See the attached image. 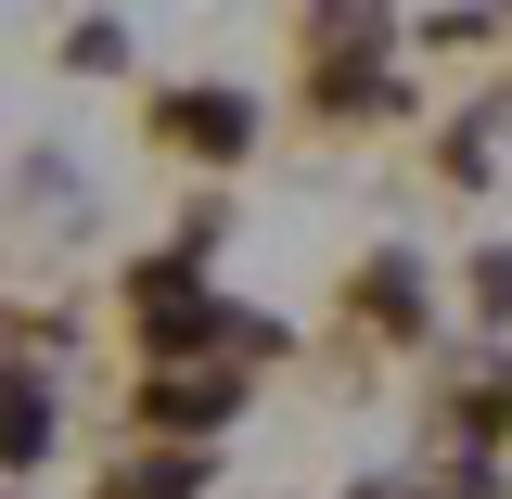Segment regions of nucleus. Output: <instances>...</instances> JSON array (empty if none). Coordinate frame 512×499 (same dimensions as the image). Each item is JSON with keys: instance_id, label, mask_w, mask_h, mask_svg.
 I'll use <instances>...</instances> for the list:
<instances>
[{"instance_id": "2", "label": "nucleus", "mask_w": 512, "mask_h": 499, "mask_svg": "<svg viewBox=\"0 0 512 499\" xmlns=\"http://www.w3.org/2000/svg\"><path fill=\"white\" fill-rule=\"evenodd\" d=\"M231 397H244V384H231V372H167V384H154V397H141V410H154L167 436H205V423H231Z\"/></svg>"}, {"instance_id": "1", "label": "nucleus", "mask_w": 512, "mask_h": 499, "mask_svg": "<svg viewBox=\"0 0 512 499\" xmlns=\"http://www.w3.org/2000/svg\"><path fill=\"white\" fill-rule=\"evenodd\" d=\"M154 128H167V141H192V154H218V167H231V154L256 141V103H231V90H167V103H154Z\"/></svg>"}, {"instance_id": "4", "label": "nucleus", "mask_w": 512, "mask_h": 499, "mask_svg": "<svg viewBox=\"0 0 512 499\" xmlns=\"http://www.w3.org/2000/svg\"><path fill=\"white\" fill-rule=\"evenodd\" d=\"M192 487H205V461H192V448H154V461H141L116 499H192Z\"/></svg>"}, {"instance_id": "5", "label": "nucleus", "mask_w": 512, "mask_h": 499, "mask_svg": "<svg viewBox=\"0 0 512 499\" xmlns=\"http://www.w3.org/2000/svg\"><path fill=\"white\" fill-rule=\"evenodd\" d=\"M372 308H384V320H423V282H410L397 256H384V269H372Z\"/></svg>"}, {"instance_id": "3", "label": "nucleus", "mask_w": 512, "mask_h": 499, "mask_svg": "<svg viewBox=\"0 0 512 499\" xmlns=\"http://www.w3.org/2000/svg\"><path fill=\"white\" fill-rule=\"evenodd\" d=\"M39 448H52V397L39 372H13V474H39Z\"/></svg>"}]
</instances>
